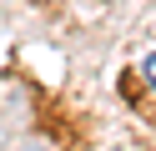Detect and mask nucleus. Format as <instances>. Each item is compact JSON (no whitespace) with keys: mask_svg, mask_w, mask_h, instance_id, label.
<instances>
[{"mask_svg":"<svg viewBox=\"0 0 156 151\" xmlns=\"http://www.w3.org/2000/svg\"><path fill=\"white\" fill-rule=\"evenodd\" d=\"M141 70H146V81H151V91H156V50H151V56L141 60Z\"/></svg>","mask_w":156,"mask_h":151,"instance_id":"f257e3e1","label":"nucleus"}]
</instances>
